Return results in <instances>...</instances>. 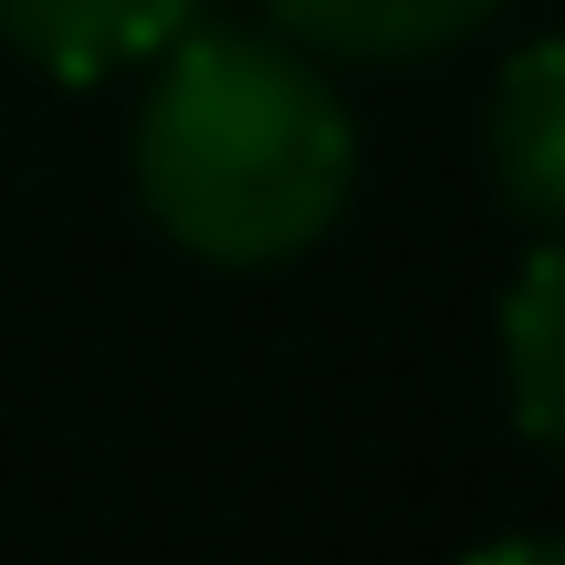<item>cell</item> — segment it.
I'll return each instance as SVG.
<instances>
[{
	"label": "cell",
	"mask_w": 565,
	"mask_h": 565,
	"mask_svg": "<svg viewBox=\"0 0 565 565\" xmlns=\"http://www.w3.org/2000/svg\"><path fill=\"white\" fill-rule=\"evenodd\" d=\"M503 377H513V429L565 461V242H545L503 294Z\"/></svg>",
	"instance_id": "obj_5"
},
{
	"label": "cell",
	"mask_w": 565,
	"mask_h": 565,
	"mask_svg": "<svg viewBox=\"0 0 565 565\" xmlns=\"http://www.w3.org/2000/svg\"><path fill=\"white\" fill-rule=\"evenodd\" d=\"M200 0H0V42L53 84H105L126 63H158Z\"/></svg>",
	"instance_id": "obj_2"
},
{
	"label": "cell",
	"mask_w": 565,
	"mask_h": 565,
	"mask_svg": "<svg viewBox=\"0 0 565 565\" xmlns=\"http://www.w3.org/2000/svg\"><path fill=\"white\" fill-rule=\"evenodd\" d=\"M503 0H273V21L303 42V53H335V63H419L471 42Z\"/></svg>",
	"instance_id": "obj_4"
},
{
	"label": "cell",
	"mask_w": 565,
	"mask_h": 565,
	"mask_svg": "<svg viewBox=\"0 0 565 565\" xmlns=\"http://www.w3.org/2000/svg\"><path fill=\"white\" fill-rule=\"evenodd\" d=\"M356 189V126L303 53L252 32H179L137 105V200L179 252L231 273L294 263Z\"/></svg>",
	"instance_id": "obj_1"
},
{
	"label": "cell",
	"mask_w": 565,
	"mask_h": 565,
	"mask_svg": "<svg viewBox=\"0 0 565 565\" xmlns=\"http://www.w3.org/2000/svg\"><path fill=\"white\" fill-rule=\"evenodd\" d=\"M492 179L524 221L565 231V32L524 42L492 95Z\"/></svg>",
	"instance_id": "obj_3"
}]
</instances>
